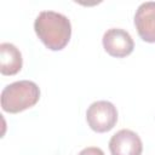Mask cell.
Masks as SVG:
<instances>
[{
	"label": "cell",
	"instance_id": "4",
	"mask_svg": "<svg viewBox=\"0 0 155 155\" xmlns=\"http://www.w3.org/2000/svg\"><path fill=\"white\" fill-rule=\"evenodd\" d=\"M103 47L108 54L116 58H124L132 53L134 42L128 31L121 28L108 29L102 39Z\"/></svg>",
	"mask_w": 155,
	"mask_h": 155
},
{
	"label": "cell",
	"instance_id": "3",
	"mask_svg": "<svg viewBox=\"0 0 155 155\" xmlns=\"http://www.w3.org/2000/svg\"><path fill=\"white\" fill-rule=\"evenodd\" d=\"M86 121L92 131L97 133L108 132L117 122L116 107L108 101L93 102L86 110Z\"/></svg>",
	"mask_w": 155,
	"mask_h": 155
},
{
	"label": "cell",
	"instance_id": "6",
	"mask_svg": "<svg viewBox=\"0 0 155 155\" xmlns=\"http://www.w3.org/2000/svg\"><path fill=\"white\" fill-rule=\"evenodd\" d=\"M134 25L143 41L155 42V1H147L138 6L134 13Z\"/></svg>",
	"mask_w": 155,
	"mask_h": 155
},
{
	"label": "cell",
	"instance_id": "1",
	"mask_svg": "<svg viewBox=\"0 0 155 155\" xmlns=\"http://www.w3.org/2000/svg\"><path fill=\"white\" fill-rule=\"evenodd\" d=\"M40 41L51 51L63 50L71 36V24L67 16L54 11H41L34 22Z\"/></svg>",
	"mask_w": 155,
	"mask_h": 155
},
{
	"label": "cell",
	"instance_id": "7",
	"mask_svg": "<svg viewBox=\"0 0 155 155\" xmlns=\"http://www.w3.org/2000/svg\"><path fill=\"white\" fill-rule=\"evenodd\" d=\"M23 65L21 51L10 42L0 45V73L2 75H16Z\"/></svg>",
	"mask_w": 155,
	"mask_h": 155
},
{
	"label": "cell",
	"instance_id": "8",
	"mask_svg": "<svg viewBox=\"0 0 155 155\" xmlns=\"http://www.w3.org/2000/svg\"><path fill=\"white\" fill-rule=\"evenodd\" d=\"M78 155H105L104 151L101 148L97 147H87L85 149H82Z\"/></svg>",
	"mask_w": 155,
	"mask_h": 155
},
{
	"label": "cell",
	"instance_id": "5",
	"mask_svg": "<svg viewBox=\"0 0 155 155\" xmlns=\"http://www.w3.org/2000/svg\"><path fill=\"white\" fill-rule=\"evenodd\" d=\"M111 155H140L143 143L139 136L131 130H120L109 140Z\"/></svg>",
	"mask_w": 155,
	"mask_h": 155
},
{
	"label": "cell",
	"instance_id": "2",
	"mask_svg": "<svg viewBox=\"0 0 155 155\" xmlns=\"http://www.w3.org/2000/svg\"><path fill=\"white\" fill-rule=\"evenodd\" d=\"M40 98L39 86L29 80H19L7 85L1 92V108L10 114H17L34 107Z\"/></svg>",
	"mask_w": 155,
	"mask_h": 155
}]
</instances>
